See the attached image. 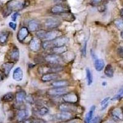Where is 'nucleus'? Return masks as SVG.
Instances as JSON below:
<instances>
[{
  "instance_id": "nucleus-8",
  "label": "nucleus",
  "mask_w": 123,
  "mask_h": 123,
  "mask_svg": "<svg viewBox=\"0 0 123 123\" xmlns=\"http://www.w3.org/2000/svg\"><path fill=\"white\" fill-rule=\"evenodd\" d=\"M63 33L60 30L57 29L52 30H47L46 31V35H45L44 40L52 41L55 39L56 38L62 36Z\"/></svg>"
},
{
  "instance_id": "nucleus-3",
  "label": "nucleus",
  "mask_w": 123,
  "mask_h": 123,
  "mask_svg": "<svg viewBox=\"0 0 123 123\" xmlns=\"http://www.w3.org/2000/svg\"><path fill=\"white\" fill-rule=\"evenodd\" d=\"M26 6V0H10L6 4V7L11 11H18Z\"/></svg>"
},
{
  "instance_id": "nucleus-42",
  "label": "nucleus",
  "mask_w": 123,
  "mask_h": 123,
  "mask_svg": "<svg viewBox=\"0 0 123 123\" xmlns=\"http://www.w3.org/2000/svg\"><path fill=\"white\" fill-rule=\"evenodd\" d=\"M100 120V118L98 116H96L93 119L91 120V121L90 122V123H99Z\"/></svg>"
},
{
  "instance_id": "nucleus-16",
  "label": "nucleus",
  "mask_w": 123,
  "mask_h": 123,
  "mask_svg": "<svg viewBox=\"0 0 123 123\" xmlns=\"http://www.w3.org/2000/svg\"><path fill=\"white\" fill-rule=\"evenodd\" d=\"M14 64H15V63L12 62H8L3 63L1 66L2 73L3 74V75L5 76H7L12 69Z\"/></svg>"
},
{
  "instance_id": "nucleus-19",
  "label": "nucleus",
  "mask_w": 123,
  "mask_h": 123,
  "mask_svg": "<svg viewBox=\"0 0 123 123\" xmlns=\"http://www.w3.org/2000/svg\"><path fill=\"white\" fill-rule=\"evenodd\" d=\"M27 95V93L24 90H20L16 92L15 95V101L17 104H22L25 101Z\"/></svg>"
},
{
  "instance_id": "nucleus-48",
  "label": "nucleus",
  "mask_w": 123,
  "mask_h": 123,
  "mask_svg": "<svg viewBox=\"0 0 123 123\" xmlns=\"http://www.w3.org/2000/svg\"><path fill=\"white\" fill-rule=\"evenodd\" d=\"M121 38L123 39V30H122L121 33Z\"/></svg>"
},
{
  "instance_id": "nucleus-40",
  "label": "nucleus",
  "mask_w": 123,
  "mask_h": 123,
  "mask_svg": "<svg viewBox=\"0 0 123 123\" xmlns=\"http://www.w3.org/2000/svg\"><path fill=\"white\" fill-rule=\"evenodd\" d=\"M9 26L13 30H16V28H17V24L14 23V22H10L9 23Z\"/></svg>"
},
{
  "instance_id": "nucleus-27",
  "label": "nucleus",
  "mask_w": 123,
  "mask_h": 123,
  "mask_svg": "<svg viewBox=\"0 0 123 123\" xmlns=\"http://www.w3.org/2000/svg\"><path fill=\"white\" fill-rule=\"evenodd\" d=\"M9 31H1L0 32V44L4 45L7 42L9 37Z\"/></svg>"
},
{
  "instance_id": "nucleus-4",
  "label": "nucleus",
  "mask_w": 123,
  "mask_h": 123,
  "mask_svg": "<svg viewBox=\"0 0 123 123\" xmlns=\"http://www.w3.org/2000/svg\"><path fill=\"white\" fill-rule=\"evenodd\" d=\"M62 24L61 20L57 17H49L46 19L44 23V27L47 30H55Z\"/></svg>"
},
{
  "instance_id": "nucleus-13",
  "label": "nucleus",
  "mask_w": 123,
  "mask_h": 123,
  "mask_svg": "<svg viewBox=\"0 0 123 123\" xmlns=\"http://www.w3.org/2000/svg\"><path fill=\"white\" fill-rule=\"evenodd\" d=\"M60 78V75L58 73H48L43 74L41 77V81L43 83H48L50 81L57 80Z\"/></svg>"
},
{
  "instance_id": "nucleus-49",
  "label": "nucleus",
  "mask_w": 123,
  "mask_h": 123,
  "mask_svg": "<svg viewBox=\"0 0 123 123\" xmlns=\"http://www.w3.org/2000/svg\"><path fill=\"white\" fill-rule=\"evenodd\" d=\"M55 2H62L63 1V0H54Z\"/></svg>"
},
{
  "instance_id": "nucleus-44",
  "label": "nucleus",
  "mask_w": 123,
  "mask_h": 123,
  "mask_svg": "<svg viewBox=\"0 0 123 123\" xmlns=\"http://www.w3.org/2000/svg\"><path fill=\"white\" fill-rule=\"evenodd\" d=\"M102 0H91V3L93 4H98L101 3Z\"/></svg>"
},
{
  "instance_id": "nucleus-35",
  "label": "nucleus",
  "mask_w": 123,
  "mask_h": 123,
  "mask_svg": "<svg viewBox=\"0 0 123 123\" xmlns=\"http://www.w3.org/2000/svg\"><path fill=\"white\" fill-rule=\"evenodd\" d=\"M114 24L118 29L123 30V19H116L114 22Z\"/></svg>"
},
{
  "instance_id": "nucleus-39",
  "label": "nucleus",
  "mask_w": 123,
  "mask_h": 123,
  "mask_svg": "<svg viewBox=\"0 0 123 123\" xmlns=\"http://www.w3.org/2000/svg\"><path fill=\"white\" fill-rule=\"evenodd\" d=\"M117 54L119 57L123 59V46H121L117 49Z\"/></svg>"
},
{
  "instance_id": "nucleus-36",
  "label": "nucleus",
  "mask_w": 123,
  "mask_h": 123,
  "mask_svg": "<svg viewBox=\"0 0 123 123\" xmlns=\"http://www.w3.org/2000/svg\"><path fill=\"white\" fill-rule=\"evenodd\" d=\"M58 123H81V119L78 118H73V119H69L63 122H59Z\"/></svg>"
},
{
  "instance_id": "nucleus-34",
  "label": "nucleus",
  "mask_w": 123,
  "mask_h": 123,
  "mask_svg": "<svg viewBox=\"0 0 123 123\" xmlns=\"http://www.w3.org/2000/svg\"><path fill=\"white\" fill-rule=\"evenodd\" d=\"M25 101L27 102V104H30V105H34L35 104V97L32 95H31V94L27 95Z\"/></svg>"
},
{
  "instance_id": "nucleus-18",
  "label": "nucleus",
  "mask_w": 123,
  "mask_h": 123,
  "mask_svg": "<svg viewBox=\"0 0 123 123\" xmlns=\"http://www.w3.org/2000/svg\"><path fill=\"white\" fill-rule=\"evenodd\" d=\"M13 79L17 82H20L23 80L24 78V72L22 69L20 67H17L14 70L12 74Z\"/></svg>"
},
{
  "instance_id": "nucleus-41",
  "label": "nucleus",
  "mask_w": 123,
  "mask_h": 123,
  "mask_svg": "<svg viewBox=\"0 0 123 123\" xmlns=\"http://www.w3.org/2000/svg\"><path fill=\"white\" fill-rule=\"evenodd\" d=\"M18 15H19V14H18L17 12H14L11 16V18H12V21H14V22L16 21Z\"/></svg>"
},
{
  "instance_id": "nucleus-17",
  "label": "nucleus",
  "mask_w": 123,
  "mask_h": 123,
  "mask_svg": "<svg viewBox=\"0 0 123 123\" xmlns=\"http://www.w3.org/2000/svg\"><path fill=\"white\" fill-rule=\"evenodd\" d=\"M70 83L67 80H55L54 81L50 86L52 87H68L70 86Z\"/></svg>"
},
{
  "instance_id": "nucleus-45",
  "label": "nucleus",
  "mask_w": 123,
  "mask_h": 123,
  "mask_svg": "<svg viewBox=\"0 0 123 123\" xmlns=\"http://www.w3.org/2000/svg\"><path fill=\"white\" fill-rule=\"evenodd\" d=\"M33 121L31 119H26L23 121V123H33Z\"/></svg>"
},
{
  "instance_id": "nucleus-43",
  "label": "nucleus",
  "mask_w": 123,
  "mask_h": 123,
  "mask_svg": "<svg viewBox=\"0 0 123 123\" xmlns=\"http://www.w3.org/2000/svg\"><path fill=\"white\" fill-rule=\"evenodd\" d=\"M91 55L94 60H95V59H97V57L96 54H95V52H94V50H92V49L91 50Z\"/></svg>"
},
{
  "instance_id": "nucleus-12",
  "label": "nucleus",
  "mask_w": 123,
  "mask_h": 123,
  "mask_svg": "<svg viewBox=\"0 0 123 123\" xmlns=\"http://www.w3.org/2000/svg\"><path fill=\"white\" fill-rule=\"evenodd\" d=\"M30 34V31L28 30V28L26 27H22L18 30L17 34V40L19 42L22 43L28 37Z\"/></svg>"
},
{
  "instance_id": "nucleus-2",
  "label": "nucleus",
  "mask_w": 123,
  "mask_h": 123,
  "mask_svg": "<svg viewBox=\"0 0 123 123\" xmlns=\"http://www.w3.org/2000/svg\"><path fill=\"white\" fill-rule=\"evenodd\" d=\"M80 106H78L76 104H68V103H61L59 105V109L61 112H67V113H81L83 110L81 109Z\"/></svg>"
},
{
  "instance_id": "nucleus-29",
  "label": "nucleus",
  "mask_w": 123,
  "mask_h": 123,
  "mask_svg": "<svg viewBox=\"0 0 123 123\" xmlns=\"http://www.w3.org/2000/svg\"><path fill=\"white\" fill-rule=\"evenodd\" d=\"M15 98V95L12 92H8L4 94L2 97V100L5 102H10L13 101Z\"/></svg>"
},
{
  "instance_id": "nucleus-1",
  "label": "nucleus",
  "mask_w": 123,
  "mask_h": 123,
  "mask_svg": "<svg viewBox=\"0 0 123 123\" xmlns=\"http://www.w3.org/2000/svg\"><path fill=\"white\" fill-rule=\"evenodd\" d=\"M44 62L50 65H62L64 63L62 56L55 54H48L44 57Z\"/></svg>"
},
{
  "instance_id": "nucleus-32",
  "label": "nucleus",
  "mask_w": 123,
  "mask_h": 123,
  "mask_svg": "<svg viewBox=\"0 0 123 123\" xmlns=\"http://www.w3.org/2000/svg\"><path fill=\"white\" fill-rule=\"evenodd\" d=\"M110 98L109 97H106V98H104V100H102V102H100L101 104V106H102V111H104V110H105L107 108V106H108V104H109V102H110Z\"/></svg>"
},
{
  "instance_id": "nucleus-50",
  "label": "nucleus",
  "mask_w": 123,
  "mask_h": 123,
  "mask_svg": "<svg viewBox=\"0 0 123 123\" xmlns=\"http://www.w3.org/2000/svg\"><path fill=\"white\" fill-rule=\"evenodd\" d=\"M102 85H103V86H106V82H104V83H102Z\"/></svg>"
},
{
  "instance_id": "nucleus-24",
  "label": "nucleus",
  "mask_w": 123,
  "mask_h": 123,
  "mask_svg": "<svg viewBox=\"0 0 123 123\" xmlns=\"http://www.w3.org/2000/svg\"><path fill=\"white\" fill-rule=\"evenodd\" d=\"M28 113V111L26 109L20 110L17 113V119L18 121L23 122L25 119H27Z\"/></svg>"
},
{
  "instance_id": "nucleus-37",
  "label": "nucleus",
  "mask_w": 123,
  "mask_h": 123,
  "mask_svg": "<svg viewBox=\"0 0 123 123\" xmlns=\"http://www.w3.org/2000/svg\"><path fill=\"white\" fill-rule=\"evenodd\" d=\"M87 54V41H85V42L84 43V46H83V48L81 49V54L83 55V57H86Z\"/></svg>"
},
{
  "instance_id": "nucleus-31",
  "label": "nucleus",
  "mask_w": 123,
  "mask_h": 123,
  "mask_svg": "<svg viewBox=\"0 0 123 123\" xmlns=\"http://www.w3.org/2000/svg\"><path fill=\"white\" fill-rule=\"evenodd\" d=\"M49 110L48 109V108L46 107V106H40L38 110V114L40 116H44L47 115L49 113Z\"/></svg>"
},
{
  "instance_id": "nucleus-38",
  "label": "nucleus",
  "mask_w": 123,
  "mask_h": 123,
  "mask_svg": "<svg viewBox=\"0 0 123 123\" xmlns=\"http://www.w3.org/2000/svg\"><path fill=\"white\" fill-rule=\"evenodd\" d=\"M123 88L119 91V92H118V94H117V95H116L115 97H114V98H113V100H119L121 98H123Z\"/></svg>"
},
{
  "instance_id": "nucleus-14",
  "label": "nucleus",
  "mask_w": 123,
  "mask_h": 123,
  "mask_svg": "<svg viewBox=\"0 0 123 123\" xmlns=\"http://www.w3.org/2000/svg\"><path fill=\"white\" fill-rule=\"evenodd\" d=\"M9 57L11 62L16 63L18 60H19L20 57V52L17 46H14L11 50H10L9 54Z\"/></svg>"
},
{
  "instance_id": "nucleus-26",
  "label": "nucleus",
  "mask_w": 123,
  "mask_h": 123,
  "mask_svg": "<svg viewBox=\"0 0 123 123\" xmlns=\"http://www.w3.org/2000/svg\"><path fill=\"white\" fill-rule=\"evenodd\" d=\"M61 17V18L65 20V21L69 22H73L75 20V17L74 16L72 13H71L70 12H66L63 13L62 14H60L59 15Z\"/></svg>"
},
{
  "instance_id": "nucleus-21",
  "label": "nucleus",
  "mask_w": 123,
  "mask_h": 123,
  "mask_svg": "<svg viewBox=\"0 0 123 123\" xmlns=\"http://www.w3.org/2000/svg\"><path fill=\"white\" fill-rule=\"evenodd\" d=\"M38 73L40 74H44L48 73H52L51 72V65L48 64H41L38 67Z\"/></svg>"
},
{
  "instance_id": "nucleus-5",
  "label": "nucleus",
  "mask_w": 123,
  "mask_h": 123,
  "mask_svg": "<svg viewBox=\"0 0 123 123\" xmlns=\"http://www.w3.org/2000/svg\"><path fill=\"white\" fill-rule=\"evenodd\" d=\"M67 92H68L67 87H52L48 89L47 94L52 97H57L63 96Z\"/></svg>"
},
{
  "instance_id": "nucleus-52",
  "label": "nucleus",
  "mask_w": 123,
  "mask_h": 123,
  "mask_svg": "<svg viewBox=\"0 0 123 123\" xmlns=\"http://www.w3.org/2000/svg\"><path fill=\"white\" fill-rule=\"evenodd\" d=\"M32 123H37V122H36V121H33Z\"/></svg>"
},
{
  "instance_id": "nucleus-20",
  "label": "nucleus",
  "mask_w": 123,
  "mask_h": 123,
  "mask_svg": "<svg viewBox=\"0 0 123 123\" xmlns=\"http://www.w3.org/2000/svg\"><path fill=\"white\" fill-rule=\"evenodd\" d=\"M51 52L50 54H55L57 55H62L67 52L68 48L66 46L60 47H53L49 50Z\"/></svg>"
},
{
  "instance_id": "nucleus-30",
  "label": "nucleus",
  "mask_w": 123,
  "mask_h": 123,
  "mask_svg": "<svg viewBox=\"0 0 123 123\" xmlns=\"http://www.w3.org/2000/svg\"><path fill=\"white\" fill-rule=\"evenodd\" d=\"M86 78L87 82V85L91 86L93 83V76L91 72V70L88 68L86 69Z\"/></svg>"
},
{
  "instance_id": "nucleus-33",
  "label": "nucleus",
  "mask_w": 123,
  "mask_h": 123,
  "mask_svg": "<svg viewBox=\"0 0 123 123\" xmlns=\"http://www.w3.org/2000/svg\"><path fill=\"white\" fill-rule=\"evenodd\" d=\"M46 31L47 30H43V29H41L37 31V32H36V33H35L37 38H39V39H40L41 40H42V39H43L44 40L45 35H46Z\"/></svg>"
},
{
  "instance_id": "nucleus-15",
  "label": "nucleus",
  "mask_w": 123,
  "mask_h": 123,
  "mask_svg": "<svg viewBox=\"0 0 123 123\" xmlns=\"http://www.w3.org/2000/svg\"><path fill=\"white\" fill-rule=\"evenodd\" d=\"M69 42V38L66 37H61L56 38L54 41H52V48L53 47H60V46H66Z\"/></svg>"
},
{
  "instance_id": "nucleus-11",
  "label": "nucleus",
  "mask_w": 123,
  "mask_h": 123,
  "mask_svg": "<svg viewBox=\"0 0 123 123\" xmlns=\"http://www.w3.org/2000/svg\"><path fill=\"white\" fill-rule=\"evenodd\" d=\"M53 117L54 119L58 121L59 122L65 121L74 118V116L72 115V114L70 113H67V112H61L59 113H57L54 115Z\"/></svg>"
},
{
  "instance_id": "nucleus-47",
  "label": "nucleus",
  "mask_w": 123,
  "mask_h": 123,
  "mask_svg": "<svg viewBox=\"0 0 123 123\" xmlns=\"http://www.w3.org/2000/svg\"><path fill=\"white\" fill-rule=\"evenodd\" d=\"M120 15H121V17L123 18V8L120 11Z\"/></svg>"
},
{
  "instance_id": "nucleus-25",
  "label": "nucleus",
  "mask_w": 123,
  "mask_h": 123,
  "mask_svg": "<svg viewBox=\"0 0 123 123\" xmlns=\"http://www.w3.org/2000/svg\"><path fill=\"white\" fill-rule=\"evenodd\" d=\"M95 109H96V106L95 105H92L91 106L89 111L86 116L85 119H84V123H90V122L92 119V117H93Z\"/></svg>"
},
{
  "instance_id": "nucleus-7",
  "label": "nucleus",
  "mask_w": 123,
  "mask_h": 123,
  "mask_svg": "<svg viewBox=\"0 0 123 123\" xmlns=\"http://www.w3.org/2000/svg\"><path fill=\"white\" fill-rule=\"evenodd\" d=\"M50 12L51 14H55V15H60L63 13L69 12H70V10L67 6L65 4L59 3V4H55L53 7H51L50 10Z\"/></svg>"
},
{
  "instance_id": "nucleus-28",
  "label": "nucleus",
  "mask_w": 123,
  "mask_h": 123,
  "mask_svg": "<svg viewBox=\"0 0 123 123\" xmlns=\"http://www.w3.org/2000/svg\"><path fill=\"white\" fill-rule=\"evenodd\" d=\"M104 74L108 78H113L114 76L113 68L111 64H108L105 67Z\"/></svg>"
},
{
  "instance_id": "nucleus-46",
  "label": "nucleus",
  "mask_w": 123,
  "mask_h": 123,
  "mask_svg": "<svg viewBox=\"0 0 123 123\" xmlns=\"http://www.w3.org/2000/svg\"><path fill=\"white\" fill-rule=\"evenodd\" d=\"M36 122H37V123H46V122H45L44 121L41 119H38Z\"/></svg>"
},
{
  "instance_id": "nucleus-9",
  "label": "nucleus",
  "mask_w": 123,
  "mask_h": 123,
  "mask_svg": "<svg viewBox=\"0 0 123 123\" xmlns=\"http://www.w3.org/2000/svg\"><path fill=\"white\" fill-rule=\"evenodd\" d=\"M42 41L38 38H33L30 41V49L33 52H38L41 48Z\"/></svg>"
},
{
  "instance_id": "nucleus-6",
  "label": "nucleus",
  "mask_w": 123,
  "mask_h": 123,
  "mask_svg": "<svg viewBox=\"0 0 123 123\" xmlns=\"http://www.w3.org/2000/svg\"><path fill=\"white\" fill-rule=\"evenodd\" d=\"M62 98L65 103L73 104H78L80 100L78 95L77 94L76 92H73V91L68 92L67 94H64L63 96H62Z\"/></svg>"
},
{
  "instance_id": "nucleus-51",
  "label": "nucleus",
  "mask_w": 123,
  "mask_h": 123,
  "mask_svg": "<svg viewBox=\"0 0 123 123\" xmlns=\"http://www.w3.org/2000/svg\"><path fill=\"white\" fill-rule=\"evenodd\" d=\"M121 110H122V113H123V106L121 108Z\"/></svg>"
},
{
  "instance_id": "nucleus-22",
  "label": "nucleus",
  "mask_w": 123,
  "mask_h": 123,
  "mask_svg": "<svg viewBox=\"0 0 123 123\" xmlns=\"http://www.w3.org/2000/svg\"><path fill=\"white\" fill-rule=\"evenodd\" d=\"M111 116H113V117L115 119H117V120H121V119H123V116L121 108L118 107L115 108L111 111Z\"/></svg>"
},
{
  "instance_id": "nucleus-23",
  "label": "nucleus",
  "mask_w": 123,
  "mask_h": 123,
  "mask_svg": "<svg viewBox=\"0 0 123 123\" xmlns=\"http://www.w3.org/2000/svg\"><path fill=\"white\" fill-rule=\"evenodd\" d=\"M94 67L97 71H101L105 68V62L103 59H97L94 60Z\"/></svg>"
},
{
  "instance_id": "nucleus-10",
  "label": "nucleus",
  "mask_w": 123,
  "mask_h": 123,
  "mask_svg": "<svg viewBox=\"0 0 123 123\" xmlns=\"http://www.w3.org/2000/svg\"><path fill=\"white\" fill-rule=\"evenodd\" d=\"M27 28L30 32H37L41 28V24L38 20H31L28 22Z\"/></svg>"
}]
</instances>
